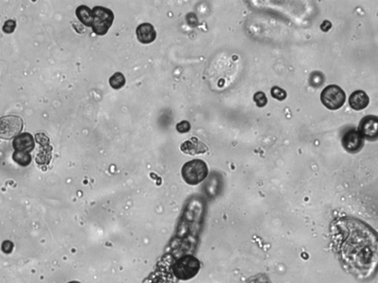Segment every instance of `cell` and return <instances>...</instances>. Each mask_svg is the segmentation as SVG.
Listing matches in <instances>:
<instances>
[{
	"mask_svg": "<svg viewBox=\"0 0 378 283\" xmlns=\"http://www.w3.org/2000/svg\"><path fill=\"white\" fill-rule=\"evenodd\" d=\"M331 235L343 266L357 278L370 277L378 259V239L374 231L360 220L344 218L332 223Z\"/></svg>",
	"mask_w": 378,
	"mask_h": 283,
	"instance_id": "6da1fadb",
	"label": "cell"
},
{
	"mask_svg": "<svg viewBox=\"0 0 378 283\" xmlns=\"http://www.w3.org/2000/svg\"><path fill=\"white\" fill-rule=\"evenodd\" d=\"M209 174V168L204 161L193 159L186 162L182 168L183 180L190 185H197L206 179Z\"/></svg>",
	"mask_w": 378,
	"mask_h": 283,
	"instance_id": "7a4b0ae2",
	"label": "cell"
},
{
	"mask_svg": "<svg viewBox=\"0 0 378 283\" xmlns=\"http://www.w3.org/2000/svg\"><path fill=\"white\" fill-rule=\"evenodd\" d=\"M200 262L192 255H186L177 260L172 265L174 277L180 280H188L198 274Z\"/></svg>",
	"mask_w": 378,
	"mask_h": 283,
	"instance_id": "3957f363",
	"label": "cell"
},
{
	"mask_svg": "<svg viewBox=\"0 0 378 283\" xmlns=\"http://www.w3.org/2000/svg\"><path fill=\"white\" fill-rule=\"evenodd\" d=\"M93 13V31L98 36H104L110 30L115 20L113 11L102 6H95L92 10Z\"/></svg>",
	"mask_w": 378,
	"mask_h": 283,
	"instance_id": "277c9868",
	"label": "cell"
},
{
	"mask_svg": "<svg viewBox=\"0 0 378 283\" xmlns=\"http://www.w3.org/2000/svg\"><path fill=\"white\" fill-rule=\"evenodd\" d=\"M321 101L328 109L338 110L345 104L346 94L338 86L330 85L321 91Z\"/></svg>",
	"mask_w": 378,
	"mask_h": 283,
	"instance_id": "5b68a950",
	"label": "cell"
},
{
	"mask_svg": "<svg viewBox=\"0 0 378 283\" xmlns=\"http://www.w3.org/2000/svg\"><path fill=\"white\" fill-rule=\"evenodd\" d=\"M23 119L20 116L8 115L0 117V139H11L20 134L23 129Z\"/></svg>",
	"mask_w": 378,
	"mask_h": 283,
	"instance_id": "8992f818",
	"label": "cell"
},
{
	"mask_svg": "<svg viewBox=\"0 0 378 283\" xmlns=\"http://www.w3.org/2000/svg\"><path fill=\"white\" fill-rule=\"evenodd\" d=\"M36 142L39 145V151L36 155V162L39 165H47L52 159L53 148L50 145V139L44 133H36Z\"/></svg>",
	"mask_w": 378,
	"mask_h": 283,
	"instance_id": "52a82bcc",
	"label": "cell"
},
{
	"mask_svg": "<svg viewBox=\"0 0 378 283\" xmlns=\"http://www.w3.org/2000/svg\"><path fill=\"white\" fill-rule=\"evenodd\" d=\"M363 137L357 129L347 131L342 137L343 147L350 153H356L363 146Z\"/></svg>",
	"mask_w": 378,
	"mask_h": 283,
	"instance_id": "ba28073f",
	"label": "cell"
},
{
	"mask_svg": "<svg viewBox=\"0 0 378 283\" xmlns=\"http://www.w3.org/2000/svg\"><path fill=\"white\" fill-rule=\"evenodd\" d=\"M358 131L363 138L374 140L378 138V119L374 115H368L363 117L359 125Z\"/></svg>",
	"mask_w": 378,
	"mask_h": 283,
	"instance_id": "9c48e42d",
	"label": "cell"
},
{
	"mask_svg": "<svg viewBox=\"0 0 378 283\" xmlns=\"http://www.w3.org/2000/svg\"><path fill=\"white\" fill-rule=\"evenodd\" d=\"M12 144L15 152L30 153L35 148L34 138L30 133L24 132L16 136Z\"/></svg>",
	"mask_w": 378,
	"mask_h": 283,
	"instance_id": "30bf717a",
	"label": "cell"
},
{
	"mask_svg": "<svg viewBox=\"0 0 378 283\" xmlns=\"http://www.w3.org/2000/svg\"><path fill=\"white\" fill-rule=\"evenodd\" d=\"M180 150L186 154L194 156L206 153L208 151V147L197 137H192L182 143Z\"/></svg>",
	"mask_w": 378,
	"mask_h": 283,
	"instance_id": "8fae6325",
	"label": "cell"
},
{
	"mask_svg": "<svg viewBox=\"0 0 378 283\" xmlns=\"http://www.w3.org/2000/svg\"><path fill=\"white\" fill-rule=\"evenodd\" d=\"M137 38L142 44L152 43L156 39V30L150 23L140 24L136 30Z\"/></svg>",
	"mask_w": 378,
	"mask_h": 283,
	"instance_id": "7c38bea8",
	"label": "cell"
},
{
	"mask_svg": "<svg viewBox=\"0 0 378 283\" xmlns=\"http://www.w3.org/2000/svg\"><path fill=\"white\" fill-rule=\"evenodd\" d=\"M349 104L353 109L360 111L368 107L369 104V98L364 91L357 90L350 95Z\"/></svg>",
	"mask_w": 378,
	"mask_h": 283,
	"instance_id": "4fadbf2b",
	"label": "cell"
},
{
	"mask_svg": "<svg viewBox=\"0 0 378 283\" xmlns=\"http://www.w3.org/2000/svg\"><path fill=\"white\" fill-rule=\"evenodd\" d=\"M77 18L84 25L91 27L93 23V13L92 10L86 5H80L75 11Z\"/></svg>",
	"mask_w": 378,
	"mask_h": 283,
	"instance_id": "5bb4252c",
	"label": "cell"
},
{
	"mask_svg": "<svg viewBox=\"0 0 378 283\" xmlns=\"http://www.w3.org/2000/svg\"><path fill=\"white\" fill-rule=\"evenodd\" d=\"M13 159L16 163L22 167H27L31 163L32 156L30 153L15 152L13 153Z\"/></svg>",
	"mask_w": 378,
	"mask_h": 283,
	"instance_id": "9a60e30c",
	"label": "cell"
},
{
	"mask_svg": "<svg viewBox=\"0 0 378 283\" xmlns=\"http://www.w3.org/2000/svg\"><path fill=\"white\" fill-rule=\"evenodd\" d=\"M126 84V78L121 72H116L110 78V85L114 89H120Z\"/></svg>",
	"mask_w": 378,
	"mask_h": 283,
	"instance_id": "2e32d148",
	"label": "cell"
},
{
	"mask_svg": "<svg viewBox=\"0 0 378 283\" xmlns=\"http://www.w3.org/2000/svg\"><path fill=\"white\" fill-rule=\"evenodd\" d=\"M271 95L275 99L282 101L287 98V92L280 87H273L271 88Z\"/></svg>",
	"mask_w": 378,
	"mask_h": 283,
	"instance_id": "e0dca14e",
	"label": "cell"
},
{
	"mask_svg": "<svg viewBox=\"0 0 378 283\" xmlns=\"http://www.w3.org/2000/svg\"><path fill=\"white\" fill-rule=\"evenodd\" d=\"M254 100L257 107H260V108H262L267 105V98L263 91H257V93H255Z\"/></svg>",
	"mask_w": 378,
	"mask_h": 283,
	"instance_id": "ac0fdd59",
	"label": "cell"
},
{
	"mask_svg": "<svg viewBox=\"0 0 378 283\" xmlns=\"http://www.w3.org/2000/svg\"><path fill=\"white\" fill-rule=\"evenodd\" d=\"M324 76L320 72H315L312 74L310 77V83L312 87H321L324 84Z\"/></svg>",
	"mask_w": 378,
	"mask_h": 283,
	"instance_id": "d6986e66",
	"label": "cell"
},
{
	"mask_svg": "<svg viewBox=\"0 0 378 283\" xmlns=\"http://www.w3.org/2000/svg\"><path fill=\"white\" fill-rule=\"evenodd\" d=\"M16 27H17V23L14 20H7L2 27V30L7 34H11L15 30Z\"/></svg>",
	"mask_w": 378,
	"mask_h": 283,
	"instance_id": "ffe728a7",
	"label": "cell"
},
{
	"mask_svg": "<svg viewBox=\"0 0 378 283\" xmlns=\"http://www.w3.org/2000/svg\"><path fill=\"white\" fill-rule=\"evenodd\" d=\"M176 129L180 133H186V132H189L190 129H191V124H190L189 122L183 120V121L177 123V126H176Z\"/></svg>",
	"mask_w": 378,
	"mask_h": 283,
	"instance_id": "44dd1931",
	"label": "cell"
},
{
	"mask_svg": "<svg viewBox=\"0 0 378 283\" xmlns=\"http://www.w3.org/2000/svg\"><path fill=\"white\" fill-rule=\"evenodd\" d=\"M13 249H14V243L10 240H5L2 243V250L4 253L10 254L12 252Z\"/></svg>",
	"mask_w": 378,
	"mask_h": 283,
	"instance_id": "7402d4cb",
	"label": "cell"
},
{
	"mask_svg": "<svg viewBox=\"0 0 378 283\" xmlns=\"http://www.w3.org/2000/svg\"><path fill=\"white\" fill-rule=\"evenodd\" d=\"M79 283V282H77V281H72V282H70V283Z\"/></svg>",
	"mask_w": 378,
	"mask_h": 283,
	"instance_id": "603a6c76",
	"label": "cell"
}]
</instances>
